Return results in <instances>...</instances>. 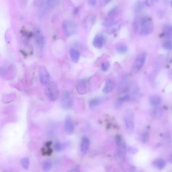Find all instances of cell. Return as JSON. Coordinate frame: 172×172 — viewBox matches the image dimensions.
I'll use <instances>...</instances> for the list:
<instances>
[{
    "instance_id": "3",
    "label": "cell",
    "mask_w": 172,
    "mask_h": 172,
    "mask_svg": "<svg viewBox=\"0 0 172 172\" xmlns=\"http://www.w3.org/2000/svg\"><path fill=\"white\" fill-rule=\"evenodd\" d=\"M45 92L48 99L52 102L55 101L59 95L58 85L54 82H51L46 85Z\"/></svg>"
},
{
    "instance_id": "31",
    "label": "cell",
    "mask_w": 172,
    "mask_h": 172,
    "mask_svg": "<svg viewBox=\"0 0 172 172\" xmlns=\"http://www.w3.org/2000/svg\"><path fill=\"white\" fill-rule=\"evenodd\" d=\"M163 47L164 49L167 50H172V41L169 40H166L163 42Z\"/></svg>"
},
{
    "instance_id": "8",
    "label": "cell",
    "mask_w": 172,
    "mask_h": 172,
    "mask_svg": "<svg viewBox=\"0 0 172 172\" xmlns=\"http://www.w3.org/2000/svg\"><path fill=\"white\" fill-rule=\"evenodd\" d=\"M14 67L10 66L1 67L0 75L2 78L6 80L13 78L15 75Z\"/></svg>"
},
{
    "instance_id": "40",
    "label": "cell",
    "mask_w": 172,
    "mask_h": 172,
    "mask_svg": "<svg viewBox=\"0 0 172 172\" xmlns=\"http://www.w3.org/2000/svg\"><path fill=\"white\" fill-rule=\"evenodd\" d=\"M169 161L172 164V153L169 156Z\"/></svg>"
},
{
    "instance_id": "38",
    "label": "cell",
    "mask_w": 172,
    "mask_h": 172,
    "mask_svg": "<svg viewBox=\"0 0 172 172\" xmlns=\"http://www.w3.org/2000/svg\"><path fill=\"white\" fill-rule=\"evenodd\" d=\"M68 172H80L79 170L77 169H73L70 170Z\"/></svg>"
},
{
    "instance_id": "27",
    "label": "cell",
    "mask_w": 172,
    "mask_h": 172,
    "mask_svg": "<svg viewBox=\"0 0 172 172\" xmlns=\"http://www.w3.org/2000/svg\"><path fill=\"white\" fill-rule=\"evenodd\" d=\"M21 163L22 166L25 170H28L29 169V165H30V161L28 158L25 157L21 159Z\"/></svg>"
},
{
    "instance_id": "23",
    "label": "cell",
    "mask_w": 172,
    "mask_h": 172,
    "mask_svg": "<svg viewBox=\"0 0 172 172\" xmlns=\"http://www.w3.org/2000/svg\"><path fill=\"white\" fill-rule=\"evenodd\" d=\"M36 42L38 46L40 48L43 47L45 43V39L40 33H38V35L36 38Z\"/></svg>"
},
{
    "instance_id": "18",
    "label": "cell",
    "mask_w": 172,
    "mask_h": 172,
    "mask_svg": "<svg viewBox=\"0 0 172 172\" xmlns=\"http://www.w3.org/2000/svg\"><path fill=\"white\" fill-rule=\"evenodd\" d=\"M152 164L158 169L161 170L164 168L166 165V162L164 159L159 158L153 161Z\"/></svg>"
},
{
    "instance_id": "36",
    "label": "cell",
    "mask_w": 172,
    "mask_h": 172,
    "mask_svg": "<svg viewBox=\"0 0 172 172\" xmlns=\"http://www.w3.org/2000/svg\"><path fill=\"white\" fill-rule=\"evenodd\" d=\"M96 1L95 0H92V1H88V3L90 6H94L96 5Z\"/></svg>"
},
{
    "instance_id": "29",
    "label": "cell",
    "mask_w": 172,
    "mask_h": 172,
    "mask_svg": "<svg viewBox=\"0 0 172 172\" xmlns=\"http://www.w3.org/2000/svg\"><path fill=\"white\" fill-rule=\"evenodd\" d=\"M54 148L56 152H60L63 150L64 145L61 142L57 141L54 144Z\"/></svg>"
},
{
    "instance_id": "26",
    "label": "cell",
    "mask_w": 172,
    "mask_h": 172,
    "mask_svg": "<svg viewBox=\"0 0 172 172\" xmlns=\"http://www.w3.org/2000/svg\"><path fill=\"white\" fill-rule=\"evenodd\" d=\"M16 96L14 94H10L4 96L3 98V102L6 103H9L13 101L16 99Z\"/></svg>"
},
{
    "instance_id": "42",
    "label": "cell",
    "mask_w": 172,
    "mask_h": 172,
    "mask_svg": "<svg viewBox=\"0 0 172 172\" xmlns=\"http://www.w3.org/2000/svg\"><path fill=\"white\" fill-rule=\"evenodd\" d=\"M171 5L172 7V1H171Z\"/></svg>"
},
{
    "instance_id": "35",
    "label": "cell",
    "mask_w": 172,
    "mask_h": 172,
    "mask_svg": "<svg viewBox=\"0 0 172 172\" xmlns=\"http://www.w3.org/2000/svg\"><path fill=\"white\" fill-rule=\"evenodd\" d=\"M128 151L130 154H135L138 152V150L137 149L130 147L128 148Z\"/></svg>"
},
{
    "instance_id": "11",
    "label": "cell",
    "mask_w": 172,
    "mask_h": 172,
    "mask_svg": "<svg viewBox=\"0 0 172 172\" xmlns=\"http://www.w3.org/2000/svg\"><path fill=\"white\" fill-rule=\"evenodd\" d=\"M105 41V39L103 36L96 35L93 39V44L94 47L100 49L103 46Z\"/></svg>"
},
{
    "instance_id": "15",
    "label": "cell",
    "mask_w": 172,
    "mask_h": 172,
    "mask_svg": "<svg viewBox=\"0 0 172 172\" xmlns=\"http://www.w3.org/2000/svg\"><path fill=\"white\" fill-rule=\"evenodd\" d=\"M78 93L80 95H83L87 92V85L85 80H82L79 82L76 87Z\"/></svg>"
},
{
    "instance_id": "10",
    "label": "cell",
    "mask_w": 172,
    "mask_h": 172,
    "mask_svg": "<svg viewBox=\"0 0 172 172\" xmlns=\"http://www.w3.org/2000/svg\"><path fill=\"white\" fill-rule=\"evenodd\" d=\"M64 127L65 131L68 134H70L74 132L75 129L74 124L70 117L67 116L65 119Z\"/></svg>"
},
{
    "instance_id": "19",
    "label": "cell",
    "mask_w": 172,
    "mask_h": 172,
    "mask_svg": "<svg viewBox=\"0 0 172 172\" xmlns=\"http://www.w3.org/2000/svg\"><path fill=\"white\" fill-rule=\"evenodd\" d=\"M161 102V99L160 96H152L149 98V102L151 105L157 107Z\"/></svg>"
},
{
    "instance_id": "22",
    "label": "cell",
    "mask_w": 172,
    "mask_h": 172,
    "mask_svg": "<svg viewBox=\"0 0 172 172\" xmlns=\"http://www.w3.org/2000/svg\"><path fill=\"white\" fill-rule=\"evenodd\" d=\"M164 34L168 38H172V26L166 25L164 27Z\"/></svg>"
},
{
    "instance_id": "13",
    "label": "cell",
    "mask_w": 172,
    "mask_h": 172,
    "mask_svg": "<svg viewBox=\"0 0 172 172\" xmlns=\"http://www.w3.org/2000/svg\"><path fill=\"white\" fill-rule=\"evenodd\" d=\"M163 113L162 109L157 106L153 109L151 112V115L153 119H158L162 117Z\"/></svg>"
},
{
    "instance_id": "1",
    "label": "cell",
    "mask_w": 172,
    "mask_h": 172,
    "mask_svg": "<svg viewBox=\"0 0 172 172\" xmlns=\"http://www.w3.org/2000/svg\"><path fill=\"white\" fill-rule=\"evenodd\" d=\"M133 27L135 32L142 35L151 33L154 30V24L152 19L145 15L137 16L134 20Z\"/></svg>"
},
{
    "instance_id": "4",
    "label": "cell",
    "mask_w": 172,
    "mask_h": 172,
    "mask_svg": "<svg viewBox=\"0 0 172 172\" xmlns=\"http://www.w3.org/2000/svg\"><path fill=\"white\" fill-rule=\"evenodd\" d=\"M134 118L135 115L133 111L129 109L126 110L124 116V120L126 129L129 133H131L134 129L135 126Z\"/></svg>"
},
{
    "instance_id": "32",
    "label": "cell",
    "mask_w": 172,
    "mask_h": 172,
    "mask_svg": "<svg viewBox=\"0 0 172 172\" xmlns=\"http://www.w3.org/2000/svg\"><path fill=\"white\" fill-rule=\"evenodd\" d=\"M120 25H119L118 23H115L114 24H113L111 26L109 27L108 29V32L109 33H113L115 32V31L118 30V29L120 28Z\"/></svg>"
},
{
    "instance_id": "25",
    "label": "cell",
    "mask_w": 172,
    "mask_h": 172,
    "mask_svg": "<svg viewBox=\"0 0 172 172\" xmlns=\"http://www.w3.org/2000/svg\"><path fill=\"white\" fill-rule=\"evenodd\" d=\"M52 166V164L51 161L49 160H45L43 163V171L47 172L51 170Z\"/></svg>"
},
{
    "instance_id": "16",
    "label": "cell",
    "mask_w": 172,
    "mask_h": 172,
    "mask_svg": "<svg viewBox=\"0 0 172 172\" xmlns=\"http://www.w3.org/2000/svg\"><path fill=\"white\" fill-rule=\"evenodd\" d=\"M89 145L90 141L89 138L86 137H83L81 144V152L85 153L89 149Z\"/></svg>"
},
{
    "instance_id": "5",
    "label": "cell",
    "mask_w": 172,
    "mask_h": 172,
    "mask_svg": "<svg viewBox=\"0 0 172 172\" xmlns=\"http://www.w3.org/2000/svg\"><path fill=\"white\" fill-rule=\"evenodd\" d=\"M147 57L146 52H143L138 55L134 61L131 69V73L135 74L139 72L143 67Z\"/></svg>"
},
{
    "instance_id": "7",
    "label": "cell",
    "mask_w": 172,
    "mask_h": 172,
    "mask_svg": "<svg viewBox=\"0 0 172 172\" xmlns=\"http://www.w3.org/2000/svg\"><path fill=\"white\" fill-rule=\"evenodd\" d=\"M61 105L65 109L68 110L72 107L73 105V100L72 95L70 92L65 91L63 93L61 98Z\"/></svg>"
},
{
    "instance_id": "17",
    "label": "cell",
    "mask_w": 172,
    "mask_h": 172,
    "mask_svg": "<svg viewBox=\"0 0 172 172\" xmlns=\"http://www.w3.org/2000/svg\"><path fill=\"white\" fill-rule=\"evenodd\" d=\"M69 54L71 59L73 62L77 63L78 62L80 57V54L77 50L74 48H71L69 50Z\"/></svg>"
},
{
    "instance_id": "34",
    "label": "cell",
    "mask_w": 172,
    "mask_h": 172,
    "mask_svg": "<svg viewBox=\"0 0 172 172\" xmlns=\"http://www.w3.org/2000/svg\"><path fill=\"white\" fill-rule=\"evenodd\" d=\"M58 1H47V3L51 7H54V6L57 5Z\"/></svg>"
},
{
    "instance_id": "41",
    "label": "cell",
    "mask_w": 172,
    "mask_h": 172,
    "mask_svg": "<svg viewBox=\"0 0 172 172\" xmlns=\"http://www.w3.org/2000/svg\"><path fill=\"white\" fill-rule=\"evenodd\" d=\"M3 172H16L15 171L12 170H5Z\"/></svg>"
},
{
    "instance_id": "2",
    "label": "cell",
    "mask_w": 172,
    "mask_h": 172,
    "mask_svg": "<svg viewBox=\"0 0 172 172\" xmlns=\"http://www.w3.org/2000/svg\"><path fill=\"white\" fill-rule=\"evenodd\" d=\"M115 141L117 146L115 157L117 160L122 161L124 159L127 152L125 142L122 136L117 134L115 137Z\"/></svg>"
},
{
    "instance_id": "39",
    "label": "cell",
    "mask_w": 172,
    "mask_h": 172,
    "mask_svg": "<svg viewBox=\"0 0 172 172\" xmlns=\"http://www.w3.org/2000/svg\"><path fill=\"white\" fill-rule=\"evenodd\" d=\"M52 142H48L46 143V146L47 147H50L51 145Z\"/></svg>"
},
{
    "instance_id": "20",
    "label": "cell",
    "mask_w": 172,
    "mask_h": 172,
    "mask_svg": "<svg viewBox=\"0 0 172 172\" xmlns=\"http://www.w3.org/2000/svg\"><path fill=\"white\" fill-rule=\"evenodd\" d=\"M129 83L124 82L119 85V93L120 94L126 93L129 91Z\"/></svg>"
},
{
    "instance_id": "9",
    "label": "cell",
    "mask_w": 172,
    "mask_h": 172,
    "mask_svg": "<svg viewBox=\"0 0 172 172\" xmlns=\"http://www.w3.org/2000/svg\"><path fill=\"white\" fill-rule=\"evenodd\" d=\"M40 80L42 85H47L50 83L51 76L47 69L43 66L40 68L39 72Z\"/></svg>"
},
{
    "instance_id": "37",
    "label": "cell",
    "mask_w": 172,
    "mask_h": 172,
    "mask_svg": "<svg viewBox=\"0 0 172 172\" xmlns=\"http://www.w3.org/2000/svg\"><path fill=\"white\" fill-rule=\"evenodd\" d=\"M111 1H100V5L102 6H105L107 4L109 3Z\"/></svg>"
},
{
    "instance_id": "33",
    "label": "cell",
    "mask_w": 172,
    "mask_h": 172,
    "mask_svg": "<svg viewBox=\"0 0 172 172\" xmlns=\"http://www.w3.org/2000/svg\"><path fill=\"white\" fill-rule=\"evenodd\" d=\"M110 64L109 62H106L102 64L101 66V69L104 72H106L108 70L109 68Z\"/></svg>"
},
{
    "instance_id": "24",
    "label": "cell",
    "mask_w": 172,
    "mask_h": 172,
    "mask_svg": "<svg viewBox=\"0 0 172 172\" xmlns=\"http://www.w3.org/2000/svg\"><path fill=\"white\" fill-rule=\"evenodd\" d=\"M118 7H115L112 8L108 13V18L115 19V17L118 14Z\"/></svg>"
},
{
    "instance_id": "6",
    "label": "cell",
    "mask_w": 172,
    "mask_h": 172,
    "mask_svg": "<svg viewBox=\"0 0 172 172\" xmlns=\"http://www.w3.org/2000/svg\"><path fill=\"white\" fill-rule=\"evenodd\" d=\"M62 28L65 34L70 36L77 32V27L76 24L72 21L65 20L63 22Z\"/></svg>"
},
{
    "instance_id": "30",
    "label": "cell",
    "mask_w": 172,
    "mask_h": 172,
    "mask_svg": "<svg viewBox=\"0 0 172 172\" xmlns=\"http://www.w3.org/2000/svg\"><path fill=\"white\" fill-rule=\"evenodd\" d=\"M149 138V133L148 131H146L142 134L140 137V140L142 143H145L148 141Z\"/></svg>"
},
{
    "instance_id": "14",
    "label": "cell",
    "mask_w": 172,
    "mask_h": 172,
    "mask_svg": "<svg viewBox=\"0 0 172 172\" xmlns=\"http://www.w3.org/2000/svg\"><path fill=\"white\" fill-rule=\"evenodd\" d=\"M131 99V96L129 95L121 96L117 98L115 101V107L117 108H120L124 103L129 101Z\"/></svg>"
},
{
    "instance_id": "12",
    "label": "cell",
    "mask_w": 172,
    "mask_h": 172,
    "mask_svg": "<svg viewBox=\"0 0 172 172\" xmlns=\"http://www.w3.org/2000/svg\"><path fill=\"white\" fill-rule=\"evenodd\" d=\"M114 87V83L111 79H108L106 81L103 92L105 94L110 93L113 91Z\"/></svg>"
},
{
    "instance_id": "21",
    "label": "cell",
    "mask_w": 172,
    "mask_h": 172,
    "mask_svg": "<svg viewBox=\"0 0 172 172\" xmlns=\"http://www.w3.org/2000/svg\"><path fill=\"white\" fill-rule=\"evenodd\" d=\"M103 101V100L102 98H94L89 100V105L91 108H94L101 104Z\"/></svg>"
},
{
    "instance_id": "28",
    "label": "cell",
    "mask_w": 172,
    "mask_h": 172,
    "mask_svg": "<svg viewBox=\"0 0 172 172\" xmlns=\"http://www.w3.org/2000/svg\"><path fill=\"white\" fill-rule=\"evenodd\" d=\"M128 50V47L125 45H121L117 47V50L118 53L122 54L125 53Z\"/></svg>"
}]
</instances>
